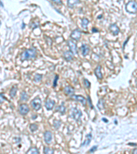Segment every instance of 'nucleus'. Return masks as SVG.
Listing matches in <instances>:
<instances>
[{"label":"nucleus","mask_w":137,"mask_h":154,"mask_svg":"<svg viewBox=\"0 0 137 154\" xmlns=\"http://www.w3.org/2000/svg\"><path fill=\"white\" fill-rule=\"evenodd\" d=\"M36 56V51L34 49H28L21 54V60L22 62L27 60L32 59Z\"/></svg>","instance_id":"f257e3e1"},{"label":"nucleus","mask_w":137,"mask_h":154,"mask_svg":"<svg viewBox=\"0 0 137 154\" xmlns=\"http://www.w3.org/2000/svg\"><path fill=\"white\" fill-rule=\"evenodd\" d=\"M125 10L129 13L134 14L137 12V3L134 1L129 2L125 6Z\"/></svg>","instance_id":"f03ea898"},{"label":"nucleus","mask_w":137,"mask_h":154,"mask_svg":"<svg viewBox=\"0 0 137 154\" xmlns=\"http://www.w3.org/2000/svg\"><path fill=\"white\" fill-rule=\"evenodd\" d=\"M71 116L76 121H80V118L82 116V112L80 111V110H78L76 108H73L71 110Z\"/></svg>","instance_id":"7ed1b4c3"},{"label":"nucleus","mask_w":137,"mask_h":154,"mask_svg":"<svg viewBox=\"0 0 137 154\" xmlns=\"http://www.w3.org/2000/svg\"><path fill=\"white\" fill-rule=\"evenodd\" d=\"M41 100L39 97H36L31 101V105L35 110H39L41 108Z\"/></svg>","instance_id":"20e7f679"},{"label":"nucleus","mask_w":137,"mask_h":154,"mask_svg":"<svg viewBox=\"0 0 137 154\" xmlns=\"http://www.w3.org/2000/svg\"><path fill=\"white\" fill-rule=\"evenodd\" d=\"M81 34H82V32L80 29H76L71 34V37L76 41H78L81 37Z\"/></svg>","instance_id":"39448f33"},{"label":"nucleus","mask_w":137,"mask_h":154,"mask_svg":"<svg viewBox=\"0 0 137 154\" xmlns=\"http://www.w3.org/2000/svg\"><path fill=\"white\" fill-rule=\"evenodd\" d=\"M68 46L69 47L71 52L73 54H77L78 53V51H77V45L74 41L71 40H69L68 41Z\"/></svg>","instance_id":"423d86ee"},{"label":"nucleus","mask_w":137,"mask_h":154,"mask_svg":"<svg viewBox=\"0 0 137 154\" xmlns=\"http://www.w3.org/2000/svg\"><path fill=\"white\" fill-rule=\"evenodd\" d=\"M30 111L29 106L25 103L21 104L19 106V113L21 115H26Z\"/></svg>","instance_id":"0eeeda50"},{"label":"nucleus","mask_w":137,"mask_h":154,"mask_svg":"<svg viewBox=\"0 0 137 154\" xmlns=\"http://www.w3.org/2000/svg\"><path fill=\"white\" fill-rule=\"evenodd\" d=\"M109 29H110L111 32L113 33V35H115V36L118 35V34L119 33V27L116 23L111 24V25L109 26Z\"/></svg>","instance_id":"6e6552de"},{"label":"nucleus","mask_w":137,"mask_h":154,"mask_svg":"<svg viewBox=\"0 0 137 154\" xmlns=\"http://www.w3.org/2000/svg\"><path fill=\"white\" fill-rule=\"evenodd\" d=\"M72 99H74L77 101H80L82 103L83 105H86V99H85V97L82 95H73L71 97Z\"/></svg>","instance_id":"1a4fd4ad"},{"label":"nucleus","mask_w":137,"mask_h":154,"mask_svg":"<svg viewBox=\"0 0 137 154\" xmlns=\"http://www.w3.org/2000/svg\"><path fill=\"white\" fill-rule=\"evenodd\" d=\"M44 140L45 142L47 144L51 143V140H52V133L49 131H46L44 133Z\"/></svg>","instance_id":"9d476101"},{"label":"nucleus","mask_w":137,"mask_h":154,"mask_svg":"<svg viewBox=\"0 0 137 154\" xmlns=\"http://www.w3.org/2000/svg\"><path fill=\"white\" fill-rule=\"evenodd\" d=\"M64 92H65L67 95L71 97L74 94L75 90H74V88H73V87H71V86H67L64 88Z\"/></svg>","instance_id":"9b49d317"},{"label":"nucleus","mask_w":137,"mask_h":154,"mask_svg":"<svg viewBox=\"0 0 137 154\" xmlns=\"http://www.w3.org/2000/svg\"><path fill=\"white\" fill-rule=\"evenodd\" d=\"M55 105V101L51 99H47L45 102V108H47V110H51L53 108Z\"/></svg>","instance_id":"f8f14e48"},{"label":"nucleus","mask_w":137,"mask_h":154,"mask_svg":"<svg viewBox=\"0 0 137 154\" xmlns=\"http://www.w3.org/2000/svg\"><path fill=\"white\" fill-rule=\"evenodd\" d=\"M81 51H82V55L86 56L90 51V47L88 45H87L86 44H83L81 47Z\"/></svg>","instance_id":"ddd939ff"},{"label":"nucleus","mask_w":137,"mask_h":154,"mask_svg":"<svg viewBox=\"0 0 137 154\" xmlns=\"http://www.w3.org/2000/svg\"><path fill=\"white\" fill-rule=\"evenodd\" d=\"M101 69H102V66L100 65H99L95 69V75L97 76V78H98V79H102L103 78L102 73L101 72Z\"/></svg>","instance_id":"4468645a"},{"label":"nucleus","mask_w":137,"mask_h":154,"mask_svg":"<svg viewBox=\"0 0 137 154\" xmlns=\"http://www.w3.org/2000/svg\"><path fill=\"white\" fill-rule=\"evenodd\" d=\"M64 58L67 60V61H70L73 59V55H72V53L71 51H67L65 52H64L63 53Z\"/></svg>","instance_id":"2eb2a0df"},{"label":"nucleus","mask_w":137,"mask_h":154,"mask_svg":"<svg viewBox=\"0 0 137 154\" xmlns=\"http://www.w3.org/2000/svg\"><path fill=\"white\" fill-rule=\"evenodd\" d=\"M56 112H59L61 114H65L66 112V108L63 105V103H62V104L59 105V106L56 107Z\"/></svg>","instance_id":"dca6fc26"},{"label":"nucleus","mask_w":137,"mask_h":154,"mask_svg":"<svg viewBox=\"0 0 137 154\" xmlns=\"http://www.w3.org/2000/svg\"><path fill=\"white\" fill-rule=\"evenodd\" d=\"M91 139H92V134H91V133L87 134V135H86V140L83 142V144H82V146L88 145L89 143L90 142V141H91Z\"/></svg>","instance_id":"f3484780"},{"label":"nucleus","mask_w":137,"mask_h":154,"mask_svg":"<svg viewBox=\"0 0 137 154\" xmlns=\"http://www.w3.org/2000/svg\"><path fill=\"white\" fill-rule=\"evenodd\" d=\"M16 92H17V87L16 86H13L10 91V96L11 97V98H14L16 96Z\"/></svg>","instance_id":"a211bd4d"},{"label":"nucleus","mask_w":137,"mask_h":154,"mask_svg":"<svg viewBox=\"0 0 137 154\" xmlns=\"http://www.w3.org/2000/svg\"><path fill=\"white\" fill-rule=\"evenodd\" d=\"M26 154H39V151L36 147H31L26 152Z\"/></svg>","instance_id":"6ab92c4d"},{"label":"nucleus","mask_w":137,"mask_h":154,"mask_svg":"<svg viewBox=\"0 0 137 154\" xmlns=\"http://www.w3.org/2000/svg\"><path fill=\"white\" fill-rule=\"evenodd\" d=\"M43 153H44V154H53L54 150L53 149L48 147H45L44 149H43Z\"/></svg>","instance_id":"aec40b11"},{"label":"nucleus","mask_w":137,"mask_h":154,"mask_svg":"<svg viewBox=\"0 0 137 154\" xmlns=\"http://www.w3.org/2000/svg\"><path fill=\"white\" fill-rule=\"evenodd\" d=\"M97 108L100 110H102L104 108V101L103 99H100L99 100L98 103H97Z\"/></svg>","instance_id":"412c9836"},{"label":"nucleus","mask_w":137,"mask_h":154,"mask_svg":"<svg viewBox=\"0 0 137 154\" xmlns=\"http://www.w3.org/2000/svg\"><path fill=\"white\" fill-rule=\"evenodd\" d=\"M80 1L76 0V1H72V0H69L68 1V6L69 8H73L74 6H75L76 4H78L80 3Z\"/></svg>","instance_id":"4be33fe9"},{"label":"nucleus","mask_w":137,"mask_h":154,"mask_svg":"<svg viewBox=\"0 0 137 154\" xmlns=\"http://www.w3.org/2000/svg\"><path fill=\"white\" fill-rule=\"evenodd\" d=\"M88 23H89V21L88 18H83L82 20V27H84V29L86 28L88 26Z\"/></svg>","instance_id":"5701e85b"},{"label":"nucleus","mask_w":137,"mask_h":154,"mask_svg":"<svg viewBox=\"0 0 137 154\" xmlns=\"http://www.w3.org/2000/svg\"><path fill=\"white\" fill-rule=\"evenodd\" d=\"M21 101H28V96L25 91H22L21 93Z\"/></svg>","instance_id":"b1692460"},{"label":"nucleus","mask_w":137,"mask_h":154,"mask_svg":"<svg viewBox=\"0 0 137 154\" xmlns=\"http://www.w3.org/2000/svg\"><path fill=\"white\" fill-rule=\"evenodd\" d=\"M43 78V75H41V74H36L34 76V81L36 82H40Z\"/></svg>","instance_id":"393cba45"},{"label":"nucleus","mask_w":137,"mask_h":154,"mask_svg":"<svg viewBox=\"0 0 137 154\" xmlns=\"http://www.w3.org/2000/svg\"><path fill=\"white\" fill-rule=\"evenodd\" d=\"M30 129L32 132H34V131H35L36 130L38 129V125H36L35 123L30 124Z\"/></svg>","instance_id":"a878e982"},{"label":"nucleus","mask_w":137,"mask_h":154,"mask_svg":"<svg viewBox=\"0 0 137 154\" xmlns=\"http://www.w3.org/2000/svg\"><path fill=\"white\" fill-rule=\"evenodd\" d=\"M60 125H61L60 121H56V120H55V121H53V126L55 127V129H58L60 127Z\"/></svg>","instance_id":"bb28decb"},{"label":"nucleus","mask_w":137,"mask_h":154,"mask_svg":"<svg viewBox=\"0 0 137 154\" xmlns=\"http://www.w3.org/2000/svg\"><path fill=\"white\" fill-rule=\"evenodd\" d=\"M84 84L86 88H89L90 86V83L87 79H84Z\"/></svg>","instance_id":"cd10ccee"},{"label":"nucleus","mask_w":137,"mask_h":154,"mask_svg":"<svg viewBox=\"0 0 137 154\" xmlns=\"http://www.w3.org/2000/svg\"><path fill=\"white\" fill-rule=\"evenodd\" d=\"M97 149V146H93V147L89 150V152H90V153H93V152H95L96 151Z\"/></svg>","instance_id":"c85d7f7f"},{"label":"nucleus","mask_w":137,"mask_h":154,"mask_svg":"<svg viewBox=\"0 0 137 154\" xmlns=\"http://www.w3.org/2000/svg\"><path fill=\"white\" fill-rule=\"evenodd\" d=\"M58 80V75H56L55 77V79H54V81H53V87H56V86Z\"/></svg>","instance_id":"c756f323"},{"label":"nucleus","mask_w":137,"mask_h":154,"mask_svg":"<svg viewBox=\"0 0 137 154\" xmlns=\"http://www.w3.org/2000/svg\"><path fill=\"white\" fill-rule=\"evenodd\" d=\"M88 102H89V104H90V107L91 108H93V104H92V102H91V100H90V96L89 95H88Z\"/></svg>","instance_id":"7c9ffc66"},{"label":"nucleus","mask_w":137,"mask_h":154,"mask_svg":"<svg viewBox=\"0 0 137 154\" xmlns=\"http://www.w3.org/2000/svg\"><path fill=\"white\" fill-rule=\"evenodd\" d=\"M53 2H54L55 4H62V2L60 1V0H53Z\"/></svg>","instance_id":"2f4dec72"},{"label":"nucleus","mask_w":137,"mask_h":154,"mask_svg":"<svg viewBox=\"0 0 137 154\" xmlns=\"http://www.w3.org/2000/svg\"><path fill=\"white\" fill-rule=\"evenodd\" d=\"M92 32H98L99 31L98 30H97L95 27H93V28H92Z\"/></svg>","instance_id":"473e14b6"},{"label":"nucleus","mask_w":137,"mask_h":154,"mask_svg":"<svg viewBox=\"0 0 137 154\" xmlns=\"http://www.w3.org/2000/svg\"><path fill=\"white\" fill-rule=\"evenodd\" d=\"M128 40H129V38H127V40H126V41H125V43H124V44H123V49H124V48H125V44H126V43H127V41H128Z\"/></svg>","instance_id":"72a5a7b5"},{"label":"nucleus","mask_w":137,"mask_h":154,"mask_svg":"<svg viewBox=\"0 0 137 154\" xmlns=\"http://www.w3.org/2000/svg\"><path fill=\"white\" fill-rule=\"evenodd\" d=\"M102 120L104 121L105 123H108V121L106 119H105V118H102Z\"/></svg>","instance_id":"f704fd0d"},{"label":"nucleus","mask_w":137,"mask_h":154,"mask_svg":"<svg viewBox=\"0 0 137 154\" xmlns=\"http://www.w3.org/2000/svg\"><path fill=\"white\" fill-rule=\"evenodd\" d=\"M133 154H137V148L133 151Z\"/></svg>","instance_id":"c9c22d12"},{"label":"nucleus","mask_w":137,"mask_h":154,"mask_svg":"<svg viewBox=\"0 0 137 154\" xmlns=\"http://www.w3.org/2000/svg\"><path fill=\"white\" fill-rule=\"evenodd\" d=\"M102 18V15H99V16H98L99 19V18Z\"/></svg>","instance_id":"e433bc0d"},{"label":"nucleus","mask_w":137,"mask_h":154,"mask_svg":"<svg viewBox=\"0 0 137 154\" xmlns=\"http://www.w3.org/2000/svg\"><path fill=\"white\" fill-rule=\"evenodd\" d=\"M1 6H2V7L4 6V5H3V4H2V2H1Z\"/></svg>","instance_id":"4c0bfd02"}]
</instances>
